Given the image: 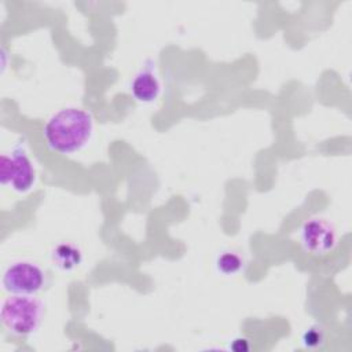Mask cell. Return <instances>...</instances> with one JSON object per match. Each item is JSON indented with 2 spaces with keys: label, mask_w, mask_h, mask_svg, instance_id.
Wrapping results in <instances>:
<instances>
[{
  "label": "cell",
  "mask_w": 352,
  "mask_h": 352,
  "mask_svg": "<svg viewBox=\"0 0 352 352\" xmlns=\"http://www.w3.org/2000/svg\"><path fill=\"white\" fill-rule=\"evenodd\" d=\"M51 260L60 271H73L82 261L80 248L72 242H60L51 252Z\"/></svg>",
  "instance_id": "obj_7"
},
{
  "label": "cell",
  "mask_w": 352,
  "mask_h": 352,
  "mask_svg": "<svg viewBox=\"0 0 352 352\" xmlns=\"http://www.w3.org/2000/svg\"><path fill=\"white\" fill-rule=\"evenodd\" d=\"M230 349H232L235 352H246L250 349V342L245 337H238L230 342Z\"/></svg>",
  "instance_id": "obj_10"
},
{
  "label": "cell",
  "mask_w": 352,
  "mask_h": 352,
  "mask_svg": "<svg viewBox=\"0 0 352 352\" xmlns=\"http://www.w3.org/2000/svg\"><path fill=\"white\" fill-rule=\"evenodd\" d=\"M43 135L52 151L59 154L78 153L92 139L94 118L91 113L78 107L60 109L48 118Z\"/></svg>",
  "instance_id": "obj_1"
},
{
  "label": "cell",
  "mask_w": 352,
  "mask_h": 352,
  "mask_svg": "<svg viewBox=\"0 0 352 352\" xmlns=\"http://www.w3.org/2000/svg\"><path fill=\"white\" fill-rule=\"evenodd\" d=\"M0 319L11 334L30 336L41 326L44 302L33 296L11 294L1 304Z\"/></svg>",
  "instance_id": "obj_2"
},
{
  "label": "cell",
  "mask_w": 352,
  "mask_h": 352,
  "mask_svg": "<svg viewBox=\"0 0 352 352\" xmlns=\"http://www.w3.org/2000/svg\"><path fill=\"white\" fill-rule=\"evenodd\" d=\"M45 271L30 260H19L10 264L3 272L1 285L10 294L34 296L45 286Z\"/></svg>",
  "instance_id": "obj_4"
},
{
  "label": "cell",
  "mask_w": 352,
  "mask_h": 352,
  "mask_svg": "<svg viewBox=\"0 0 352 352\" xmlns=\"http://www.w3.org/2000/svg\"><path fill=\"white\" fill-rule=\"evenodd\" d=\"M242 267H243L242 257L238 253L231 252V250L223 252L216 260L217 271L223 275H227V276L238 274L242 270Z\"/></svg>",
  "instance_id": "obj_8"
},
{
  "label": "cell",
  "mask_w": 352,
  "mask_h": 352,
  "mask_svg": "<svg viewBox=\"0 0 352 352\" xmlns=\"http://www.w3.org/2000/svg\"><path fill=\"white\" fill-rule=\"evenodd\" d=\"M0 182L14 191L29 192L36 183L34 165L28 157L25 146L18 143L10 154H3L0 160Z\"/></svg>",
  "instance_id": "obj_3"
},
{
  "label": "cell",
  "mask_w": 352,
  "mask_h": 352,
  "mask_svg": "<svg viewBox=\"0 0 352 352\" xmlns=\"http://www.w3.org/2000/svg\"><path fill=\"white\" fill-rule=\"evenodd\" d=\"M326 341V331L320 324H312L304 330L301 336V342L308 349L320 348Z\"/></svg>",
  "instance_id": "obj_9"
},
{
  "label": "cell",
  "mask_w": 352,
  "mask_h": 352,
  "mask_svg": "<svg viewBox=\"0 0 352 352\" xmlns=\"http://www.w3.org/2000/svg\"><path fill=\"white\" fill-rule=\"evenodd\" d=\"M161 92L160 80L153 66H144L131 82V94L139 103H153Z\"/></svg>",
  "instance_id": "obj_6"
},
{
  "label": "cell",
  "mask_w": 352,
  "mask_h": 352,
  "mask_svg": "<svg viewBox=\"0 0 352 352\" xmlns=\"http://www.w3.org/2000/svg\"><path fill=\"white\" fill-rule=\"evenodd\" d=\"M300 241L304 250L314 256H324L338 245V234L334 224L322 217H314L304 223Z\"/></svg>",
  "instance_id": "obj_5"
}]
</instances>
